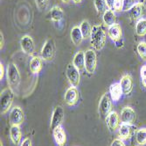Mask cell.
I'll use <instances>...</instances> for the list:
<instances>
[{
  "mask_svg": "<svg viewBox=\"0 0 146 146\" xmlns=\"http://www.w3.org/2000/svg\"><path fill=\"white\" fill-rule=\"evenodd\" d=\"M144 4L143 2H138L137 3L132 9L129 11V19L131 20H139L142 19L143 13H144Z\"/></svg>",
  "mask_w": 146,
  "mask_h": 146,
  "instance_id": "18",
  "label": "cell"
},
{
  "mask_svg": "<svg viewBox=\"0 0 146 146\" xmlns=\"http://www.w3.org/2000/svg\"><path fill=\"white\" fill-rule=\"evenodd\" d=\"M107 40V34L102 25H95L92 28V32L90 35V44L95 50H102Z\"/></svg>",
  "mask_w": 146,
  "mask_h": 146,
  "instance_id": "1",
  "label": "cell"
},
{
  "mask_svg": "<svg viewBox=\"0 0 146 146\" xmlns=\"http://www.w3.org/2000/svg\"><path fill=\"white\" fill-rule=\"evenodd\" d=\"M54 139L58 146H66L67 143V135L62 126H59L52 130Z\"/></svg>",
  "mask_w": 146,
  "mask_h": 146,
  "instance_id": "16",
  "label": "cell"
},
{
  "mask_svg": "<svg viewBox=\"0 0 146 146\" xmlns=\"http://www.w3.org/2000/svg\"><path fill=\"white\" fill-rule=\"evenodd\" d=\"M35 4L39 11H44L48 6L49 0H35Z\"/></svg>",
  "mask_w": 146,
  "mask_h": 146,
  "instance_id": "32",
  "label": "cell"
},
{
  "mask_svg": "<svg viewBox=\"0 0 146 146\" xmlns=\"http://www.w3.org/2000/svg\"><path fill=\"white\" fill-rule=\"evenodd\" d=\"M95 7L99 15H103L104 12L109 9L106 0H95Z\"/></svg>",
  "mask_w": 146,
  "mask_h": 146,
  "instance_id": "29",
  "label": "cell"
},
{
  "mask_svg": "<svg viewBox=\"0 0 146 146\" xmlns=\"http://www.w3.org/2000/svg\"><path fill=\"white\" fill-rule=\"evenodd\" d=\"M136 141L138 145L143 146L146 144V128H141L137 130Z\"/></svg>",
  "mask_w": 146,
  "mask_h": 146,
  "instance_id": "28",
  "label": "cell"
},
{
  "mask_svg": "<svg viewBox=\"0 0 146 146\" xmlns=\"http://www.w3.org/2000/svg\"><path fill=\"white\" fill-rule=\"evenodd\" d=\"M102 20L104 24L109 28V26L114 25L116 23V17L115 14V11L113 10L108 9L104 12V14L102 15Z\"/></svg>",
  "mask_w": 146,
  "mask_h": 146,
  "instance_id": "25",
  "label": "cell"
},
{
  "mask_svg": "<svg viewBox=\"0 0 146 146\" xmlns=\"http://www.w3.org/2000/svg\"><path fill=\"white\" fill-rule=\"evenodd\" d=\"M49 17L52 21L59 22V21L62 20L64 18V11L60 6L55 5L51 8V10L49 11Z\"/></svg>",
  "mask_w": 146,
  "mask_h": 146,
  "instance_id": "24",
  "label": "cell"
},
{
  "mask_svg": "<svg viewBox=\"0 0 146 146\" xmlns=\"http://www.w3.org/2000/svg\"><path fill=\"white\" fill-rule=\"evenodd\" d=\"M61 1H62L63 3H65V4H68V3L71 1V0H61Z\"/></svg>",
  "mask_w": 146,
  "mask_h": 146,
  "instance_id": "41",
  "label": "cell"
},
{
  "mask_svg": "<svg viewBox=\"0 0 146 146\" xmlns=\"http://www.w3.org/2000/svg\"><path fill=\"white\" fill-rule=\"evenodd\" d=\"M137 119V114L135 110L130 107H124L120 114L121 123H127V124H134Z\"/></svg>",
  "mask_w": 146,
  "mask_h": 146,
  "instance_id": "13",
  "label": "cell"
},
{
  "mask_svg": "<svg viewBox=\"0 0 146 146\" xmlns=\"http://www.w3.org/2000/svg\"><path fill=\"white\" fill-rule=\"evenodd\" d=\"M97 66V57L95 49H88L85 52V70L88 74L95 73Z\"/></svg>",
  "mask_w": 146,
  "mask_h": 146,
  "instance_id": "5",
  "label": "cell"
},
{
  "mask_svg": "<svg viewBox=\"0 0 146 146\" xmlns=\"http://www.w3.org/2000/svg\"><path fill=\"white\" fill-rule=\"evenodd\" d=\"M5 74H6V70H5L4 64L2 63H0V79L1 80L4 78Z\"/></svg>",
  "mask_w": 146,
  "mask_h": 146,
  "instance_id": "37",
  "label": "cell"
},
{
  "mask_svg": "<svg viewBox=\"0 0 146 146\" xmlns=\"http://www.w3.org/2000/svg\"><path fill=\"white\" fill-rule=\"evenodd\" d=\"M73 64L79 71L85 69V52L83 51L76 52L73 58Z\"/></svg>",
  "mask_w": 146,
  "mask_h": 146,
  "instance_id": "22",
  "label": "cell"
},
{
  "mask_svg": "<svg viewBox=\"0 0 146 146\" xmlns=\"http://www.w3.org/2000/svg\"><path fill=\"white\" fill-rule=\"evenodd\" d=\"M110 146H126V144L124 143V141L120 139V138H116L114 139L113 142L111 143Z\"/></svg>",
  "mask_w": 146,
  "mask_h": 146,
  "instance_id": "35",
  "label": "cell"
},
{
  "mask_svg": "<svg viewBox=\"0 0 146 146\" xmlns=\"http://www.w3.org/2000/svg\"><path fill=\"white\" fill-rule=\"evenodd\" d=\"M10 138L13 144L19 145L21 142L22 138V131L20 126L17 125H11L10 128Z\"/></svg>",
  "mask_w": 146,
  "mask_h": 146,
  "instance_id": "20",
  "label": "cell"
},
{
  "mask_svg": "<svg viewBox=\"0 0 146 146\" xmlns=\"http://www.w3.org/2000/svg\"><path fill=\"white\" fill-rule=\"evenodd\" d=\"M111 98L109 94H104L99 101L98 110L101 117L106 118L111 112H112V101Z\"/></svg>",
  "mask_w": 146,
  "mask_h": 146,
  "instance_id": "6",
  "label": "cell"
},
{
  "mask_svg": "<svg viewBox=\"0 0 146 146\" xmlns=\"http://www.w3.org/2000/svg\"><path fill=\"white\" fill-rule=\"evenodd\" d=\"M9 120L11 125L20 126L21 124H23L25 121V114L23 109L20 107H18V106L13 107L10 112Z\"/></svg>",
  "mask_w": 146,
  "mask_h": 146,
  "instance_id": "10",
  "label": "cell"
},
{
  "mask_svg": "<svg viewBox=\"0 0 146 146\" xmlns=\"http://www.w3.org/2000/svg\"><path fill=\"white\" fill-rule=\"evenodd\" d=\"M6 78L8 85L11 88H18L20 81H21V75L18 66L13 63H8L6 67Z\"/></svg>",
  "mask_w": 146,
  "mask_h": 146,
  "instance_id": "2",
  "label": "cell"
},
{
  "mask_svg": "<svg viewBox=\"0 0 146 146\" xmlns=\"http://www.w3.org/2000/svg\"><path fill=\"white\" fill-rule=\"evenodd\" d=\"M14 100V92L12 88L6 87L1 92L0 95V106H1V114H5L11 108Z\"/></svg>",
  "mask_w": 146,
  "mask_h": 146,
  "instance_id": "3",
  "label": "cell"
},
{
  "mask_svg": "<svg viewBox=\"0 0 146 146\" xmlns=\"http://www.w3.org/2000/svg\"><path fill=\"white\" fill-rule=\"evenodd\" d=\"M82 0H73V2L74 4H80V3H82Z\"/></svg>",
  "mask_w": 146,
  "mask_h": 146,
  "instance_id": "40",
  "label": "cell"
},
{
  "mask_svg": "<svg viewBox=\"0 0 146 146\" xmlns=\"http://www.w3.org/2000/svg\"><path fill=\"white\" fill-rule=\"evenodd\" d=\"M1 146H3V143H2V141H1Z\"/></svg>",
  "mask_w": 146,
  "mask_h": 146,
  "instance_id": "42",
  "label": "cell"
},
{
  "mask_svg": "<svg viewBox=\"0 0 146 146\" xmlns=\"http://www.w3.org/2000/svg\"><path fill=\"white\" fill-rule=\"evenodd\" d=\"M4 45H5V38H4L3 33L1 32V33H0V46H1L0 48H1V49L3 48Z\"/></svg>",
  "mask_w": 146,
  "mask_h": 146,
  "instance_id": "39",
  "label": "cell"
},
{
  "mask_svg": "<svg viewBox=\"0 0 146 146\" xmlns=\"http://www.w3.org/2000/svg\"><path fill=\"white\" fill-rule=\"evenodd\" d=\"M20 46L24 53L26 55L33 56L35 52V44L33 39L30 35H24L20 40Z\"/></svg>",
  "mask_w": 146,
  "mask_h": 146,
  "instance_id": "14",
  "label": "cell"
},
{
  "mask_svg": "<svg viewBox=\"0 0 146 146\" xmlns=\"http://www.w3.org/2000/svg\"><path fill=\"white\" fill-rule=\"evenodd\" d=\"M80 29H81V31H82L83 39L87 40V39L90 38L91 32H92V28H91V26H90V24H89V22L88 20H83L81 23V25H80Z\"/></svg>",
  "mask_w": 146,
  "mask_h": 146,
  "instance_id": "26",
  "label": "cell"
},
{
  "mask_svg": "<svg viewBox=\"0 0 146 146\" xmlns=\"http://www.w3.org/2000/svg\"><path fill=\"white\" fill-rule=\"evenodd\" d=\"M136 34L140 37L146 35V19L142 18L137 20L136 24Z\"/></svg>",
  "mask_w": 146,
  "mask_h": 146,
  "instance_id": "27",
  "label": "cell"
},
{
  "mask_svg": "<svg viewBox=\"0 0 146 146\" xmlns=\"http://www.w3.org/2000/svg\"><path fill=\"white\" fill-rule=\"evenodd\" d=\"M123 0H115V11H121L123 9Z\"/></svg>",
  "mask_w": 146,
  "mask_h": 146,
  "instance_id": "34",
  "label": "cell"
},
{
  "mask_svg": "<svg viewBox=\"0 0 146 146\" xmlns=\"http://www.w3.org/2000/svg\"><path fill=\"white\" fill-rule=\"evenodd\" d=\"M123 94V92L121 86L120 82L119 83H113L110 86V96L114 102H117L121 100Z\"/></svg>",
  "mask_w": 146,
  "mask_h": 146,
  "instance_id": "19",
  "label": "cell"
},
{
  "mask_svg": "<svg viewBox=\"0 0 146 146\" xmlns=\"http://www.w3.org/2000/svg\"><path fill=\"white\" fill-rule=\"evenodd\" d=\"M140 76L142 79V85L146 88V65H143L140 69Z\"/></svg>",
  "mask_w": 146,
  "mask_h": 146,
  "instance_id": "33",
  "label": "cell"
},
{
  "mask_svg": "<svg viewBox=\"0 0 146 146\" xmlns=\"http://www.w3.org/2000/svg\"><path fill=\"white\" fill-rule=\"evenodd\" d=\"M66 76L71 86L77 87L79 85L80 80H81V74H80V71L73 63L68 64L66 68Z\"/></svg>",
  "mask_w": 146,
  "mask_h": 146,
  "instance_id": "8",
  "label": "cell"
},
{
  "mask_svg": "<svg viewBox=\"0 0 146 146\" xmlns=\"http://www.w3.org/2000/svg\"><path fill=\"white\" fill-rule=\"evenodd\" d=\"M106 2H107V5H108L109 9L114 11V7H115V0H106Z\"/></svg>",
  "mask_w": 146,
  "mask_h": 146,
  "instance_id": "38",
  "label": "cell"
},
{
  "mask_svg": "<svg viewBox=\"0 0 146 146\" xmlns=\"http://www.w3.org/2000/svg\"><path fill=\"white\" fill-rule=\"evenodd\" d=\"M136 132H137V127L134 124L121 123L120 127L118 129L117 136L118 138L126 141V140H129Z\"/></svg>",
  "mask_w": 146,
  "mask_h": 146,
  "instance_id": "9",
  "label": "cell"
},
{
  "mask_svg": "<svg viewBox=\"0 0 146 146\" xmlns=\"http://www.w3.org/2000/svg\"><path fill=\"white\" fill-rule=\"evenodd\" d=\"M136 4H137V0H123L122 11H129Z\"/></svg>",
  "mask_w": 146,
  "mask_h": 146,
  "instance_id": "31",
  "label": "cell"
},
{
  "mask_svg": "<svg viewBox=\"0 0 146 146\" xmlns=\"http://www.w3.org/2000/svg\"><path fill=\"white\" fill-rule=\"evenodd\" d=\"M80 100V92L76 87L71 86L67 89L64 95V100L68 106L73 107L75 106Z\"/></svg>",
  "mask_w": 146,
  "mask_h": 146,
  "instance_id": "12",
  "label": "cell"
},
{
  "mask_svg": "<svg viewBox=\"0 0 146 146\" xmlns=\"http://www.w3.org/2000/svg\"><path fill=\"white\" fill-rule=\"evenodd\" d=\"M70 36H71V40H72L73 43L75 46H80L84 40L82 34V31H81V29H80V26H74V28H72Z\"/></svg>",
  "mask_w": 146,
  "mask_h": 146,
  "instance_id": "23",
  "label": "cell"
},
{
  "mask_svg": "<svg viewBox=\"0 0 146 146\" xmlns=\"http://www.w3.org/2000/svg\"><path fill=\"white\" fill-rule=\"evenodd\" d=\"M134 146H141V145H134Z\"/></svg>",
  "mask_w": 146,
  "mask_h": 146,
  "instance_id": "43",
  "label": "cell"
},
{
  "mask_svg": "<svg viewBox=\"0 0 146 146\" xmlns=\"http://www.w3.org/2000/svg\"><path fill=\"white\" fill-rule=\"evenodd\" d=\"M20 146H33L31 139H30L29 137H26V138H25V139H24V140L21 142V143H20Z\"/></svg>",
  "mask_w": 146,
  "mask_h": 146,
  "instance_id": "36",
  "label": "cell"
},
{
  "mask_svg": "<svg viewBox=\"0 0 146 146\" xmlns=\"http://www.w3.org/2000/svg\"><path fill=\"white\" fill-rule=\"evenodd\" d=\"M105 122H106V125H107L108 129L111 131V132H115L116 130H118L119 127H120V116L119 114L115 112V111H112L107 117L105 118Z\"/></svg>",
  "mask_w": 146,
  "mask_h": 146,
  "instance_id": "15",
  "label": "cell"
},
{
  "mask_svg": "<svg viewBox=\"0 0 146 146\" xmlns=\"http://www.w3.org/2000/svg\"><path fill=\"white\" fill-rule=\"evenodd\" d=\"M64 115H65V113H64V109L62 108V107L57 106V107L54 108V112H52V118H51L50 128H51L52 131L55 128L61 126L63 120H64Z\"/></svg>",
  "mask_w": 146,
  "mask_h": 146,
  "instance_id": "11",
  "label": "cell"
},
{
  "mask_svg": "<svg viewBox=\"0 0 146 146\" xmlns=\"http://www.w3.org/2000/svg\"><path fill=\"white\" fill-rule=\"evenodd\" d=\"M43 59L40 57H33L30 61V71L33 74L38 75L40 73L43 68Z\"/></svg>",
  "mask_w": 146,
  "mask_h": 146,
  "instance_id": "21",
  "label": "cell"
},
{
  "mask_svg": "<svg viewBox=\"0 0 146 146\" xmlns=\"http://www.w3.org/2000/svg\"><path fill=\"white\" fill-rule=\"evenodd\" d=\"M137 51L142 60L146 61V42H140L137 46Z\"/></svg>",
  "mask_w": 146,
  "mask_h": 146,
  "instance_id": "30",
  "label": "cell"
},
{
  "mask_svg": "<svg viewBox=\"0 0 146 146\" xmlns=\"http://www.w3.org/2000/svg\"><path fill=\"white\" fill-rule=\"evenodd\" d=\"M108 35L109 37L115 42L117 48L123 47V31L121 26L115 23L108 28Z\"/></svg>",
  "mask_w": 146,
  "mask_h": 146,
  "instance_id": "4",
  "label": "cell"
},
{
  "mask_svg": "<svg viewBox=\"0 0 146 146\" xmlns=\"http://www.w3.org/2000/svg\"><path fill=\"white\" fill-rule=\"evenodd\" d=\"M120 84L123 92V94L129 95L131 94L132 90H133V78H132L131 75L125 74L121 77Z\"/></svg>",
  "mask_w": 146,
  "mask_h": 146,
  "instance_id": "17",
  "label": "cell"
},
{
  "mask_svg": "<svg viewBox=\"0 0 146 146\" xmlns=\"http://www.w3.org/2000/svg\"><path fill=\"white\" fill-rule=\"evenodd\" d=\"M55 56V43L52 39H48L44 43L41 51L40 57L44 61H52Z\"/></svg>",
  "mask_w": 146,
  "mask_h": 146,
  "instance_id": "7",
  "label": "cell"
}]
</instances>
